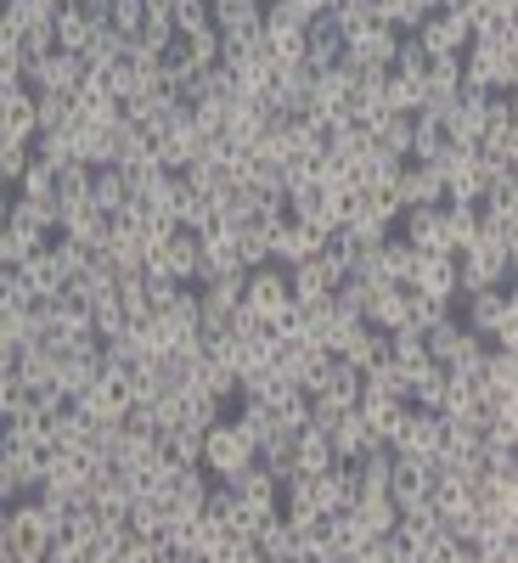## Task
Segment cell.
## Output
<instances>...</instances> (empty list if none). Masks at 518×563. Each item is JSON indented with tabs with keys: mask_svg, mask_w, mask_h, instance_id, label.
Listing matches in <instances>:
<instances>
[{
	"mask_svg": "<svg viewBox=\"0 0 518 563\" xmlns=\"http://www.w3.org/2000/svg\"><path fill=\"white\" fill-rule=\"evenodd\" d=\"M462 85L467 90H513L518 85V29L467 40V52H462Z\"/></svg>",
	"mask_w": 518,
	"mask_h": 563,
	"instance_id": "6da1fadb",
	"label": "cell"
},
{
	"mask_svg": "<svg viewBox=\"0 0 518 563\" xmlns=\"http://www.w3.org/2000/svg\"><path fill=\"white\" fill-rule=\"evenodd\" d=\"M456 321L467 333H480L491 350H518V294L513 288H480L456 299Z\"/></svg>",
	"mask_w": 518,
	"mask_h": 563,
	"instance_id": "7a4b0ae2",
	"label": "cell"
},
{
	"mask_svg": "<svg viewBox=\"0 0 518 563\" xmlns=\"http://www.w3.org/2000/svg\"><path fill=\"white\" fill-rule=\"evenodd\" d=\"M57 541V512L23 496L7 507V547H12V563H45V552H52Z\"/></svg>",
	"mask_w": 518,
	"mask_h": 563,
	"instance_id": "3957f363",
	"label": "cell"
},
{
	"mask_svg": "<svg viewBox=\"0 0 518 563\" xmlns=\"http://www.w3.org/2000/svg\"><path fill=\"white\" fill-rule=\"evenodd\" d=\"M513 271H518V254L491 243V238H474L462 254H456V299L462 294H480V288H513Z\"/></svg>",
	"mask_w": 518,
	"mask_h": 563,
	"instance_id": "277c9868",
	"label": "cell"
},
{
	"mask_svg": "<svg viewBox=\"0 0 518 563\" xmlns=\"http://www.w3.org/2000/svg\"><path fill=\"white\" fill-rule=\"evenodd\" d=\"M198 467L209 479H238L243 467H254V440L231 417H220L214 429H203V440H198Z\"/></svg>",
	"mask_w": 518,
	"mask_h": 563,
	"instance_id": "5b68a950",
	"label": "cell"
},
{
	"mask_svg": "<svg viewBox=\"0 0 518 563\" xmlns=\"http://www.w3.org/2000/svg\"><path fill=\"white\" fill-rule=\"evenodd\" d=\"M141 271H147V276H169V282H180V288H192V282L203 276V249H198V238H192V231H169V238H164V249L147 260V265H141Z\"/></svg>",
	"mask_w": 518,
	"mask_h": 563,
	"instance_id": "8992f818",
	"label": "cell"
},
{
	"mask_svg": "<svg viewBox=\"0 0 518 563\" xmlns=\"http://www.w3.org/2000/svg\"><path fill=\"white\" fill-rule=\"evenodd\" d=\"M288 305H294V299H288V265L265 260V265L243 271V310H249V316L271 321L276 310H288Z\"/></svg>",
	"mask_w": 518,
	"mask_h": 563,
	"instance_id": "52a82bcc",
	"label": "cell"
},
{
	"mask_svg": "<svg viewBox=\"0 0 518 563\" xmlns=\"http://www.w3.org/2000/svg\"><path fill=\"white\" fill-rule=\"evenodd\" d=\"M85 63L74 57V52H52V57H34L29 68H23V85L34 90V97H74V90L85 85Z\"/></svg>",
	"mask_w": 518,
	"mask_h": 563,
	"instance_id": "ba28073f",
	"label": "cell"
},
{
	"mask_svg": "<svg viewBox=\"0 0 518 563\" xmlns=\"http://www.w3.org/2000/svg\"><path fill=\"white\" fill-rule=\"evenodd\" d=\"M74 406H79L90 422H124V417H130V406H135V400H130V372L102 366V372H97V384H90Z\"/></svg>",
	"mask_w": 518,
	"mask_h": 563,
	"instance_id": "9c48e42d",
	"label": "cell"
},
{
	"mask_svg": "<svg viewBox=\"0 0 518 563\" xmlns=\"http://www.w3.org/2000/svg\"><path fill=\"white\" fill-rule=\"evenodd\" d=\"M344 282V271L327 260V254H310L299 265H288V299L305 310V305H327V294H333Z\"/></svg>",
	"mask_w": 518,
	"mask_h": 563,
	"instance_id": "30bf717a",
	"label": "cell"
},
{
	"mask_svg": "<svg viewBox=\"0 0 518 563\" xmlns=\"http://www.w3.org/2000/svg\"><path fill=\"white\" fill-rule=\"evenodd\" d=\"M395 238H406L417 254H451V243H445V203H417V209H400Z\"/></svg>",
	"mask_w": 518,
	"mask_h": 563,
	"instance_id": "8fae6325",
	"label": "cell"
},
{
	"mask_svg": "<svg viewBox=\"0 0 518 563\" xmlns=\"http://www.w3.org/2000/svg\"><path fill=\"white\" fill-rule=\"evenodd\" d=\"M406 288L434 305H456V254H417Z\"/></svg>",
	"mask_w": 518,
	"mask_h": 563,
	"instance_id": "7c38bea8",
	"label": "cell"
},
{
	"mask_svg": "<svg viewBox=\"0 0 518 563\" xmlns=\"http://www.w3.org/2000/svg\"><path fill=\"white\" fill-rule=\"evenodd\" d=\"M429 57H462L467 52V23H462V12L451 7V12H422V23H417V34H411Z\"/></svg>",
	"mask_w": 518,
	"mask_h": 563,
	"instance_id": "4fadbf2b",
	"label": "cell"
},
{
	"mask_svg": "<svg viewBox=\"0 0 518 563\" xmlns=\"http://www.w3.org/2000/svg\"><path fill=\"white\" fill-rule=\"evenodd\" d=\"M440 440H445L440 411H417V406H406V422H400V434L389 440V451H395V456H434Z\"/></svg>",
	"mask_w": 518,
	"mask_h": 563,
	"instance_id": "5bb4252c",
	"label": "cell"
},
{
	"mask_svg": "<svg viewBox=\"0 0 518 563\" xmlns=\"http://www.w3.org/2000/svg\"><path fill=\"white\" fill-rule=\"evenodd\" d=\"M389 192H395V203H400V209H417V203H445V180H440V169H434V164L406 158Z\"/></svg>",
	"mask_w": 518,
	"mask_h": 563,
	"instance_id": "9a60e30c",
	"label": "cell"
},
{
	"mask_svg": "<svg viewBox=\"0 0 518 563\" xmlns=\"http://www.w3.org/2000/svg\"><path fill=\"white\" fill-rule=\"evenodd\" d=\"M265 238H271V260H276V265H299V260L321 254V231H310V225L294 220V214H282Z\"/></svg>",
	"mask_w": 518,
	"mask_h": 563,
	"instance_id": "2e32d148",
	"label": "cell"
},
{
	"mask_svg": "<svg viewBox=\"0 0 518 563\" xmlns=\"http://www.w3.org/2000/svg\"><path fill=\"white\" fill-rule=\"evenodd\" d=\"M344 63V34H339V23L333 18H310L305 23V68L310 74H327V68H339Z\"/></svg>",
	"mask_w": 518,
	"mask_h": 563,
	"instance_id": "e0dca14e",
	"label": "cell"
},
{
	"mask_svg": "<svg viewBox=\"0 0 518 563\" xmlns=\"http://www.w3.org/2000/svg\"><path fill=\"white\" fill-rule=\"evenodd\" d=\"M462 23L467 34H502V29H518V0H462Z\"/></svg>",
	"mask_w": 518,
	"mask_h": 563,
	"instance_id": "ac0fdd59",
	"label": "cell"
},
{
	"mask_svg": "<svg viewBox=\"0 0 518 563\" xmlns=\"http://www.w3.org/2000/svg\"><path fill=\"white\" fill-rule=\"evenodd\" d=\"M265 124H271V113H265L254 97H231V102H225V124H220V135H225V141H238V147H254V141L265 135Z\"/></svg>",
	"mask_w": 518,
	"mask_h": 563,
	"instance_id": "d6986e66",
	"label": "cell"
},
{
	"mask_svg": "<svg viewBox=\"0 0 518 563\" xmlns=\"http://www.w3.org/2000/svg\"><path fill=\"white\" fill-rule=\"evenodd\" d=\"M52 29H57V52H85V45H90V34H97V29H108V23H97V18H90L85 7H79V0H63V7H57V18H52Z\"/></svg>",
	"mask_w": 518,
	"mask_h": 563,
	"instance_id": "ffe728a7",
	"label": "cell"
},
{
	"mask_svg": "<svg viewBox=\"0 0 518 563\" xmlns=\"http://www.w3.org/2000/svg\"><path fill=\"white\" fill-rule=\"evenodd\" d=\"M384 355H389V333H384V327H366V321H355V327H350V339L339 344V361H350L355 372L378 366Z\"/></svg>",
	"mask_w": 518,
	"mask_h": 563,
	"instance_id": "44dd1931",
	"label": "cell"
},
{
	"mask_svg": "<svg viewBox=\"0 0 518 563\" xmlns=\"http://www.w3.org/2000/svg\"><path fill=\"white\" fill-rule=\"evenodd\" d=\"M97 372H102V350H97V355H57L52 389H57L63 400H79L90 384H97Z\"/></svg>",
	"mask_w": 518,
	"mask_h": 563,
	"instance_id": "7402d4cb",
	"label": "cell"
},
{
	"mask_svg": "<svg viewBox=\"0 0 518 563\" xmlns=\"http://www.w3.org/2000/svg\"><path fill=\"white\" fill-rule=\"evenodd\" d=\"M327 445H333V456H339V462H361L378 440L366 434L361 411H339V417H333V429H327Z\"/></svg>",
	"mask_w": 518,
	"mask_h": 563,
	"instance_id": "603a6c76",
	"label": "cell"
},
{
	"mask_svg": "<svg viewBox=\"0 0 518 563\" xmlns=\"http://www.w3.org/2000/svg\"><path fill=\"white\" fill-rule=\"evenodd\" d=\"M45 422H52V451H90V440H97V422H90L74 400Z\"/></svg>",
	"mask_w": 518,
	"mask_h": 563,
	"instance_id": "cb8c5ba5",
	"label": "cell"
},
{
	"mask_svg": "<svg viewBox=\"0 0 518 563\" xmlns=\"http://www.w3.org/2000/svg\"><path fill=\"white\" fill-rule=\"evenodd\" d=\"M18 271H23V282H29V294H34V299H63V288H68V276H63V265L52 260V249L29 254Z\"/></svg>",
	"mask_w": 518,
	"mask_h": 563,
	"instance_id": "d4e9b609",
	"label": "cell"
},
{
	"mask_svg": "<svg viewBox=\"0 0 518 563\" xmlns=\"http://www.w3.org/2000/svg\"><path fill=\"white\" fill-rule=\"evenodd\" d=\"M254 547H260L265 563H294V552H299V530L282 519V512H271V519L254 530Z\"/></svg>",
	"mask_w": 518,
	"mask_h": 563,
	"instance_id": "484cf974",
	"label": "cell"
},
{
	"mask_svg": "<svg viewBox=\"0 0 518 563\" xmlns=\"http://www.w3.org/2000/svg\"><path fill=\"white\" fill-rule=\"evenodd\" d=\"M85 198H90V209H97V214L113 220V214L130 203V180H124V169H113V164H108V169H90V192H85Z\"/></svg>",
	"mask_w": 518,
	"mask_h": 563,
	"instance_id": "4316f807",
	"label": "cell"
},
{
	"mask_svg": "<svg viewBox=\"0 0 518 563\" xmlns=\"http://www.w3.org/2000/svg\"><path fill=\"white\" fill-rule=\"evenodd\" d=\"M361 422H366V434L378 440V445H389L395 434H400V422H406V400H372V395H361Z\"/></svg>",
	"mask_w": 518,
	"mask_h": 563,
	"instance_id": "83f0119b",
	"label": "cell"
},
{
	"mask_svg": "<svg viewBox=\"0 0 518 563\" xmlns=\"http://www.w3.org/2000/svg\"><path fill=\"white\" fill-rule=\"evenodd\" d=\"M7 225L29 231V238H40V243H52V238H57V203H29V198H12Z\"/></svg>",
	"mask_w": 518,
	"mask_h": 563,
	"instance_id": "f1b7e54d",
	"label": "cell"
},
{
	"mask_svg": "<svg viewBox=\"0 0 518 563\" xmlns=\"http://www.w3.org/2000/svg\"><path fill=\"white\" fill-rule=\"evenodd\" d=\"M333 462L339 456H333V445H327V434L305 422V429L294 434V474H327Z\"/></svg>",
	"mask_w": 518,
	"mask_h": 563,
	"instance_id": "f546056e",
	"label": "cell"
},
{
	"mask_svg": "<svg viewBox=\"0 0 518 563\" xmlns=\"http://www.w3.org/2000/svg\"><path fill=\"white\" fill-rule=\"evenodd\" d=\"M231 490H238V501H249V507H260V512H276V501H282V485L265 474V467L254 462V467H243L238 479H225Z\"/></svg>",
	"mask_w": 518,
	"mask_h": 563,
	"instance_id": "4dcf8cb0",
	"label": "cell"
},
{
	"mask_svg": "<svg viewBox=\"0 0 518 563\" xmlns=\"http://www.w3.org/2000/svg\"><path fill=\"white\" fill-rule=\"evenodd\" d=\"M0 119H7V130L18 141L34 135V90L29 85H0Z\"/></svg>",
	"mask_w": 518,
	"mask_h": 563,
	"instance_id": "1f68e13d",
	"label": "cell"
},
{
	"mask_svg": "<svg viewBox=\"0 0 518 563\" xmlns=\"http://www.w3.org/2000/svg\"><path fill=\"white\" fill-rule=\"evenodd\" d=\"M361 395H372V400H406V366H395L389 355L378 366H366L361 372Z\"/></svg>",
	"mask_w": 518,
	"mask_h": 563,
	"instance_id": "d6a6232c",
	"label": "cell"
},
{
	"mask_svg": "<svg viewBox=\"0 0 518 563\" xmlns=\"http://www.w3.org/2000/svg\"><path fill=\"white\" fill-rule=\"evenodd\" d=\"M480 164H502V169H513L518 164V124H485V135H480Z\"/></svg>",
	"mask_w": 518,
	"mask_h": 563,
	"instance_id": "836d02e7",
	"label": "cell"
},
{
	"mask_svg": "<svg viewBox=\"0 0 518 563\" xmlns=\"http://www.w3.org/2000/svg\"><path fill=\"white\" fill-rule=\"evenodd\" d=\"M350 512H355V525H361L366 536H389V530H395V519H400V507H395L389 496H355V501H350Z\"/></svg>",
	"mask_w": 518,
	"mask_h": 563,
	"instance_id": "e575fe53",
	"label": "cell"
},
{
	"mask_svg": "<svg viewBox=\"0 0 518 563\" xmlns=\"http://www.w3.org/2000/svg\"><path fill=\"white\" fill-rule=\"evenodd\" d=\"M12 198H29V203H57V169L52 164H40V158H29V169L18 175V186H12Z\"/></svg>",
	"mask_w": 518,
	"mask_h": 563,
	"instance_id": "d590c367",
	"label": "cell"
},
{
	"mask_svg": "<svg viewBox=\"0 0 518 563\" xmlns=\"http://www.w3.org/2000/svg\"><path fill=\"white\" fill-rule=\"evenodd\" d=\"M124 34H113V29H97V34H90V45H85V52H79V63L90 68V74H102V68H113L119 57H124Z\"/></svg>",
	"mask_w": 518,
	"mask_h": 563,
	"instance_id": "8d00e7d4",
	"label": "cell"
},
{
	"mask_svg": "<svg viewBox=\"0 0 518 563\" xmlns=\"http://www.w3.org/2000/svg\"><path fill=\"white\" fill-rule=\"evenodd\" d=\"M175 40L186 45V63H192L198 74L220 63V34H214V23H203V29H192V34H175Z\"/></svg>",
	"mask_w": 518,
	"mask_h": 563,
	"instance_id": "74e56055",
	"label": "cell"
},
{
	"mask_svg": "<svg viewBox=\"0 0 518 563\" xmlns=\"http://www.w3.org/2000/svg\"><path fill=\"white\" fill-rule=\"evenodd\" d=\"M29 153L40 164L63 169V164H74V141H68V130H40V135H29Z\"/></svg>",
	"mask_w": 518,
	"mask_h": 563,
	"instance_id": "f35d334b",
	"label": "cell"
},
{
	"mask_svg": "<svg viewBox=\"0 0 518 563\" xmlns=\"http://www.w3.org/2000/svg\"><path fill=\"white\" fill-rule=\"evenodd\" d=\"M422 12H429L422 0H378V23H384V29H395L400 40H406V34H417Z\"/></svg>",
	"mask_w": 518,
	"mask_h": 563,
	"instance_id": "ab89813d",
	"label": "cell"
},
{
	"mask_svg": "<svg viewBox=\"0 0 518 563\" xmlns=\"http://www.w3.org/2000/svg\"><path fill=\"white\" fill-rule=\"evenodd\" d=\"M384 108L389 113H422V85L417 79H400V74H384Z\"/></svg>",
	"mask_w": 518,
	"mask_h": 563,
	"instance_id": "60d3db41",
	"label": "cell"
},
{
	"mask_svg": "<svg viewBox=\"0 0 518 563\" xmlns=\"http://www.w3.org/2000/svg\"><path fill=\"white\" fill-rule=\"evenodd\" d=\"M389 361L406 366V372L429 366V350H422V333H417V327H395V333H389Z\"/></svg>",
	"mask_w": 518,
	"mask_h": 563,
	"instance_id": "b9f144b4",
	"label": "cell"
},
{
	"mask_svg": "<svg viewBox=\"0 0 518 563\" xmlns=\"http://www.w3.org/2000/svg\"><path fill=\"white\" fill-rule=\"evenodd\" d=\"M124 327H130V316H124L119 294H108V299H97V305H90V333H97L102 344H108V339H119Z\"/></svg>",
	"mask_w": 518,
	"mask_h": 563,
	"instance_id": "7bdbcfd3",
	"label": "cell"
},
{
	"mask_svg": "<svg viewBox=\"0 0 518 563\" xmlns=\"http://www.w3.org/2000/svg\"><path fill=\"white\" fill-rule=\"evenodd\" d=\"M474 238H480V214L462 209V203H445V243H451V254H462Z\"/></svg>",
	"mask_w": 518,
	"mask_h": 563,
	"instance_id": "ee69618b",
	"label": "cell"
},
{
	"mask_svg": "<svg viewBox=\"0 0 518 563\" xmlns=\"http://www.w3.org/2000/svg\"><path fill=\"white\" fill-rule=\"evenodd\" d=\"M231 243H238V265L254 271L271 260V238H265V225H243V231H231Z\"/></svg>",
	"mask_w": 518,
	"mask_h": 563,
	"instance_id": "f6af8a7d",
	"label": "cell"
},
{
	"mask_svg": "<svg viewBox=\"0 0 518 563\" xmlns=\"http://www.w3.org/2000/svg\"><path fill=\"white\" fill-rule=\"evenodd\" d=\"M141 23H147V0H108V29H113V34L135 40Z\"/></svg>",
	"mask_w": 518,
	"mask_h": 563,
	"instance_id": "bcb514c9",
	"label": "cell"
},
{
	"mask_svg": "<svg viewBox=\"0 0 518 563\" xmlns=\"http://www.w3.org/2000/svg\"><path fill=\"white\" fill-rule=\"evenodd\" d=\"M68 124H74V97H34V135L68 130Z\"/></svg>",
	"mask_w": 518,
	"mask_h": 563,
	"instance_id": "7dc6e473",
	"label": "cell"
},
{
	"mask_svg": "<svg viewBox=\"0 0 518 563\" xmlns=\"http://www.w3.org/2000/svg\"><path fill=\"white\" fill-rule=\"evenodd\" d=\"M113 294H119V305H124V316H130V321H141V316L153 310V305H147V282H141V271H124Z\"/></svg>",
	"mask_w": 518,
	"mask_h": 563,
	"instance_id": "c3c4849f",
	"label": "cell"
},
{
	"mask_svg": "<svg viewBox=\"0 0 518 563\" xmlns=\"http://www.w3.org/2000/svg\"><path fill=\"white\" fill-rule=\"evenodd\" d=\"M23 305H34L23 271L18 265H0V310H23Z\"/></svg>",
	"mask_w": 518,
	"mask_h": 563,
	"instance_id": "681fc988",
	"label": "cell"
},
{
	"mask_svg": "<svg viewBox=\"0 0 518 563\" xmlns=\"http://www.w3.org/2000/svg\"><path fill=\"white\" fill-rule=\"evenodd\" d=\"M169 23H175V34L203 29L209 23V0H169Z\"/></svg>",
	"mask_w": 518,
	"mask_h": 563,
	"instance_id": "f907efd6",
	"label": "cell"
},
{
	"mask_svg": "<svg viewBox=\"0 0 518 563\" xmlns=\"http://www.w3.org/2000/svg\"><path fill=\"white\" fill-rule=\"evenodd\" d=\"M18 45H23L29 63H34V57H52V52H57V29H52V23H29V29L18 34Z\"/></svg>",
	"mask_w": 518,
	"mask_h": 563,
	"instance_id": "816d5d0a",
	"label": "cell"
},
{
	"mask_svg": "<svg viewBox=\"0 0 518 563\" xmlns=\"http://www.w3.org/2000/svg\"><path fill=\"white\" fill-rule=\"evenodd\" d=\"M90 192V169L85 164H63L57 169V203H74V198H85Z\"/></svg>",
	"mask_w": 518,
	"mask_h": 563,
	"instance_id": "f5cc1de1",
	"label": "cell"
},
{
	"mask_svg": "<svg viewBox=\"0 0 518 563\" xmlns=\"http://www.w3.org/2000/svg\"><path fill=\"white\" fill-rule=\"evenodd\" d=\"M45 249H52V260L63 265V276H68V282H74V276L90 265V249H79V243H68V238H52Z\"/></svg>",
	"mask_w": 518,
	"mask_h": 563,
	"instance_id": "db71d44e",
	"label": "cell"
},
{
	"mask_svg": "<svg viewBox=\"0 0 518 563\" xmlns=\"http://www.w3.org/2000/svg\"><path fill=\"white\" fill-rule=\"evenodd\" d=\"M29 141H7V147H0V186H18V175L29 169Z\"/></svg>",
	"mask_w": 518,
	"mask_h": 563,
	"instance_id": "11a10c76",
	"label": "cell"
},
{
	"mask_svg": "<svg viewBox=\"0 0 518 563\" xmlns=\"http://www.w3.org/2000/svg\"><path fill=\"white\" fill-rule=\"evenodd\" d=\"M355 558H361V563H406V547H400V541H395V530H389V536H372Z\"/></svg>",
	"mask_w": 518,
	"mask_h": 563,
	"instance_id": "9f6ffc18",
	"label": "cell"
},
{
	"mask_svg": "<svg viewBox=\"0 0 518 563\" xmlns=\"http://www.w3.org/2000/svg\"><path fill=\"white\" fill-rule=\"evenodd\" d=\"M158 552H164V541H153V536H124L113 563H158Z\"/></svg>",
	"mask_w": 518,
	"mask_h": 563,
	"instance_id": "6f0895ef",
	"label": "cell"
},
{
	"mask_svg": "<svg viewBox=\"0 0 518 563\" xmlns=\"http://www.w3.org/2000/svg\"><path fill=\"white\" fill-rule=\"evenodd\" d=\"M7 141H18V135H12V130H7V119H0V147H7Z\"/></svg>",
	"mask_w": 518,
	"mask_h": 563,
	"instance_id": "680465c9",
	"label": "cell"
},
{
	"mask_svg": "<svg viewBox=\"0 0 518 563\" xmlns=\"http://www.w3.org/2000/svg\"><path fill=\"white\" fill-rule=\"evenodd\" d=\"M372 7H378V0H372Z\"/></svg>",
	"mask_w": 518,
	"mask_h": 563,
	"instance_id": "91938a15",
	"label": "cell"
},
{
	"mask_svg": "<svg viewBox=\"0 0 518 563\" xmlns=\"http://www.w3.org/2000/svg\"><path fill=\"white\" fill-rule=\"evenodd\" d=\"M164 7H169V0H164Z\"/></svg>",
	"mask_w": 518,
	"mask_h": 563,
	"instance_id": "94428289",
	"label": "cell"
}]
</instances>
